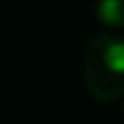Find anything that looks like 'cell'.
I'll use <instances>...</instances> for the list:
<instances>
[{
  "instance_id": "1",
  "label": "cell",
  "mask_w": 124,
  "mask_h": 124,
  "mask_svg": "<svg viewBox=\"0 0 124 124\" xmlns=\"http://www.w3.org/2000/svg\"><path fill=\"white\" fill-rule=\"evenodd\" d=\"M85 88L100 102L124 95V39L97 34L85 49Z\"/></svg>"
},
{
  "instance_id": "2",
  "label": "cell",
  "mask_w": 124,
  "mask_h": 124,
  "mask_svg": "<svg viewBox=\"0 0 124 124\" xmlns=\"http://www.w3.org/2000/svg\"><path fill=\"white\" fill-rule=\"evenodd\" d=\"M97 20L105 27H124V0H100L97 3Z\"/></svg>"
}]
</instances>
